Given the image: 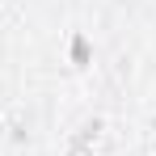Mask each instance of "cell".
I'll list each match as a JSON object with an SVG mask.
<instances>
[{
  "instance_id": "6da1fadb",
  "label": "cell",
  "mask_w": 156,
  "mask_h": 156,
  "mask_svg": "<svg viewBox=\"0 0 156 156\" xmlns=\"http://www.w3.org/2000/svg\"><path fill=\"white\" fill-rule=\"evenodd\" d=\"M72 59H76L80 68L89 63V38H84V34H72Z\"/></svg>"
}]
</instances>
